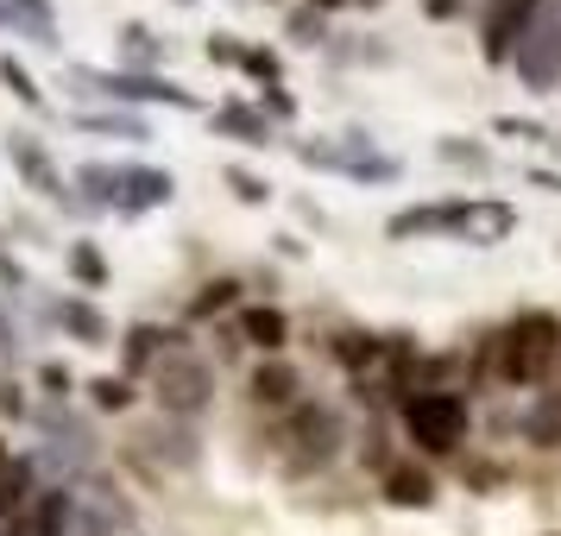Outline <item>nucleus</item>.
<instances>
[{
	"mask_svg": "<svg viewBox=\"0 0 561 536\" xmlns=\"http://www.w3.org/2000/svg\"><path fill=\"white\" fill-rule=\"evenodd\" d=\"M70 524H77V492H70V486L38 492V505H32V536H70Z\"/></svg>",
	"mask_w": 561,
	"mask_h": 536,
	"instance_id": "17",
	"label": "nucleus"
},
{
	"mask_svg": "<svg viewBox=\"0 0 561 536\" xmlns=\"http://www.w3.org/2000/svg\"><path fill=\"white\" fill-rule=\"evenodd\" d=\"M517 233V208L492 203V196H467V221H460V240L467 247H499Z\"/></svg>",
	"mask_w": 561,
	"mask_h": 536,
	"instance_id": "10",
	"label": "nucleus"
},
{
	"mask_svg": "<svg viewBox=\"0 0 561 536\" xmlns=\"http://www.w3.org/2000/svg\"><path fill=\"white\" fill-rule=\"evenodd\" d=\"M473 0H423V20H435V26H448V20H460Z\"/></svg>",
	"mask_w": 561,
	"mask_h": 536,
	"instance_id": "36",
	"label": "nucleus"
},
{
	"mask_svg": "<svg viewBox=\"0 0 561 536\" xmlns=\"http://www.w3.org/2000/svg\"><path fill=\"white\" fill-rule=\"evenodd\" d=\"M354 7H379V0H354Z\"/></svg>",
	"mask_w": 561,
	"mask_h": 536,
	"instance_id": "41",
	"label": "nucleus"
},
{
	"mask_svg": "<svg viewBox=\"0 0 561 536\" xmlns=\"http://www.w3.org/2000/svg\"><path fill=\"white\" fill-rule=\"evenodd\" d=\"M240 52H247V45H240L233 32H215V38L203 45V57L215 64V70H240Z\"/></svg>",
	"mask_w": 561,
	"mask_h": 536,
	"instance_id": "32",
	"label": "nucleus"
},
{
	"mask_svg": "<svg viewBox=\"0 0 561 536\" xmlns=\"http://www.w3.org/2000/svg\"><path fill=\"white\" fill-rule=\"evenodd\" d=\"M0 89H7L20 107H32V114H45V107H51V102H45V89H38V77H32L13 52H0Z\"/></svg>",
	"mask_w": 561,
	"mask_h": 536,
	"instance_id": "21",
	"label": "nucleus"
},
{
	"mask_svg": "<svg viewBox=\"0 0 561 536\" xmlns=\"http://www.w3.org/2000/svg\"><path fill=\"white\" fill-rule=\"evenodd\" d=\"M89 398H95V410H127L133 404V379L102 373V379H89Z\"/></svg>",
	"mask_w": 561,
	"mask_h": 536,
	"instance_id": "29",
	"label": "nucleus"
},
{
	"mask_svg": "<svg viewBox=\"0 0 561 536\" xmlns=\"http://www.w3.org/2000/svg\"><path fill=\"white\" fill-rule=\"evenodd\" d=\"M0 32H13V38H32V45H45V52H57V26H45V20H32V13H20V7H7V0H0Z\"/></svg>",
	"mask_w": 561,
	"mask_h": 536,
	"instance_id": "24",
	"label": "nucleus"
},
{
	"mask_svg": "<svg viewBox=\"0 0 561 536\" xmlns=\"http://www.w3.org/2000/svg\"><path fill=\"white\" fill-rule=\"evenodd\" d=\"M51 322L70 334V341H82V347H107V341H114L107 316L89 304V297H64V304H51Z\"/></svg>",
	"mask_w": 561,
	"mask_h": 536,
	"instance_id": "13",
	"label": "nucleus"
},
{
	"mask_svg": "<svg viewBox=\"0 0 561 536\" xmlns=\"http://www.w3.org/2000/svg\"><path fill=\"white\" fill-rule=\"evenodd\" d=\"M398 417H404V435L423 455H455L467 442V430H473V410H467L460 391H410L398 404Z\"/></svg>",
	"mask_w": 561,
	"mask_h": 536,
	"instance_id": "2",
	"label": "nucleus"
},
{
	"mask_svg": "<svg viewBox=\"0 0 561 536\" xmlns=\"http://www.w3.org/2000/svg\"><path fill=\"white\" fill-rule=\"evenodd\" d=\"M435 152H442V164H460V171H492V152H485V146H473V139H442V146H435Z\"/></svg>",
	"mask_w": 561,
	"mask_h": 536,
	"instance_id": "28",
	"label": "nucleus"
},
{
	"mask_svg": "<svg viewBox=\"0 0 561 536\" xmlns=\"http://www.w3.org/2000/svg\"><path fill=\"white\" fill-rule=\"evenodd\" d=\"M0 152H7V164L20 171V183H26L32 196H45V203H57L64 215H95V208L82 203L77 190L64 183V171L51 164V152H45V139L38 133H26V127H7L0 133Z\"/></svg>",
	"mask_w": 561,
	"mask_h": 536,
	"instance_id": "4",
	"label": "nucleus"
},
{
	"mask_svg": "<svg viewBox=\"0 0 561 536\" xmlns=\"http://www.w3.org/2000/svg\"><path fill=\"white\" fill-rule=\"evenodd\" d=\"M7 7H20V13H32V20H45V26H57L51 0H7Z\"/></svg>",
	"mask_w": 561,
	"mask_h": 536,
	"instance_id": "38",
	"label": "nucleus"
},
{
	"mask_svg": "<svg viewBox=\"0 0 561 536\" xmlns=\"http://www.w3.org/2000/svg\"><path fill=\"white\" fill-rule=\"evenodd\" d=\"M492 133H499V139H549V127H542V121H517V114H499V121H492Z\"/></svg>",
	"mask_w": 561,
	"mask_h": 536,
	"instance_id": "35",
	"label": "nucleus"
},
{
	"mask_svg": "<svg viewBox=\"0 0 561 536\" xmlns=\"http://www.w3.org/2000/svg\"><path fill=\"white\" fill-rule=\"evenodd\" d=\"M240 304V278H215V284H203V297L190 304V322H208V316H221V309H233Z\"/></svg>",
	"mask_w": 561,
	"mask_h": 536,
	"instance_id": "25",
	"label": "nucleus"
},
{
	"mask_svg": "<svg viewBox=\"0 0 561 536\" xmlns=\"http://www.w3.org/2000/svg\"><path fill=\"white\" fill-rule=\"evenodd\" d=\"M233 329H240V341L259 347V354H284V341H290V316H284L278 304H247Z\"/></svg>",
	"mask_w": 561,
	"mask_h": 536,
	"instance_id": "12",
	"label": "nucleus"
},
{
	"mask_svg": "<svg viewBox=\"0 0 561 536\" xmlns=\"http://www.w3.org/2000/svg\"><path fill=\"white\" fill-rule=\"evenodd\" d=\"M121 45H127L133 70H146V77H158V64L171 57V45H164L152 26H139V20H127V26H121Z\"/></svg>",
	"mask_w": 561,
	"mask_h": 536,
	"instance_id": "20",
	"label": "nucleus"
},
{
	"mask_svg": "<svg viewBox=\"0 0 561 536\" xmlns=\"http://www.w3.org/2000/svg\"><path fill=\"white\" fill-rule=\"evenodd\" d=\"M505 70H517V77L530 82V89H542V95L561 89V0H542V13L530 20V32L511 45Z\"/></svg>",
	"mask_w": 561,
	"mask_h": 536,
	"instance_id": "5",
	"label": "nucleus"
},
{
	"mask_svg": "<svg viewBox=\"0 0 561 536\" xmlns=\"http://www.w3.org/2000/svg\"><path fill=\"white\" fill-rule=\"evenodd\" d=\"M146 442H152V455L164 460L171 474H196V467H203V442H196L190 430H164V423H158Z\"/></svg>",
	"mask_w": 561,
	"mask_h": 536,
	"instance_id": "18",
	"label": "nucleus"
},
{
	"mask_svg": "<svg viewBox=\"0 0 561 536\" xmlns=\"http://www.w3.org/2000/svg\"><path fill=\"white\" fill-rule=\"evenodd\" d=\"M70 82L77 89H89V95H107L114 107H127V102H164V107H178V114H196V95L183 89V82L171 77H146V70H95V64H77L70 70Z\"/></svg>",
	"mask_w": 561,
	"mask_h": 536,
	"instance_id": "3",
	"label": "nucleus"
},
{
	"mask_svg": "<svg viewBox=\"0 0 561 536\" xmlns=\"http://www.w3.org/2000/svg\"><path fill=\"white\" fill-rule=\"evenodd\" d=\"M152 391H158V404H164V417L190 423V417H203L215 404V373L183 347V354H164L152 366Z\"/></svg>",
	"mask_w": 561,
	"mask_h": 536,
	"instance_id": "6",
	"label": "nucleus"
},
{
	"mask_svg": "<svg viewBox=\"0 0 561 536\" xmlns=\"http://www.w3.org/2000/svg\"><path fill=\"white\" fill-rule=\"evenodd\" d=\"M70 190H89V196H82L89 208H114V203H121V171L102 164V158H89V164H77Z\"/></svg>",
	"mask_w": 561,
	"mask_h": 536,
	"instance_id": "19",
	"label": "nucleus"
},
{
	"mask_svg": "<svg viewBox=\"0 0 561 536\" xmlns=\"http://www.w3.org/2000/svg\"><path fill=\"white\" fill-rule=\"evenodd\" d=\"M284 32H290L297 45H322V38H329V20H322V13H309V7H297V13L284 20Z\"/></svg>",
	"mask_w": 561,
	"mask_h": 536,
	"instance_id": "31",
	"label": "nucleus"
},
{
	"mask_svg": "<svg viewBox=\"0 0 561 536\" xmlns=\"http://www.w3.org/2000/svg\"><path fill=\"white\" fill-rule=\"evenodd\" d=\"M240 77H253V82L272 89V82H284V57L265 52V45H247V52H240Z\"/></svg>",
	"mask_w": 561,
	"mask_h": 536,
	"instance_id": "27",
	"label": "nucleus"
},
{
	"mask_svg": "<svg viewBox=\"0 0 561 536\" xmlns=\"http://www.w3.org/2000/svg\"><path fill=\"white\" fill-rule=\"evenodd\" d=\"M70 278H77L82 290H102V284H107V259L95 253L89 240H77V247H70Z\"/></svg>",
	"mask_w": 561,
	"mask_h": 536,
	"instance_id": "26",
	"label": "nucleus"
},
{
	"mask_svg": "<svg viewBox=\"0 0 561 536\" xmlns=\"http://www.w3.org/2000/svg\"><path fill=\"white\" fill-rule=\"evenodd\" d=\"M77 127L82 133H102V139H152V127L139 121V114H127V107H107V114H77Z\"/></svg>",
	"mask_w": 561,
	"mask_h": 536,
	"instance_id": "22",
	"label": "nucleus"
},
{
	"mask_svg": "<svg viewBox=\"0 0 561 536\" xmlns=\"http://www.w3.org/2000/svg\"><path fill=\"white\" fill-rule=\"evenodd\" d=\"M530 183H542V190H556V196H561V171H542V164H536Z\"/></svg>",
	"mask_w": 561,
	"mask_h": 536,
	"instance_id": "39",
	"label": "nucleus"
},
{
	"mask_svg": "<svg viewBox=\"0 0 561 536\" xmlns=\"http://www.w3.org/2000/svg\"><path fill=\"white\" fill-rule=\"evenodd\" d=\"M278 442H304L297 455L284 460V474L304 480V474H316V467L334 460V448H341V417H334L329 404H290V423H284Z\"/></svg>",
	"mask_w": 561,
	"mask_h": 536,
	"instance_id": "7",
	"label": "nucleus"
},
{
	"mask_svg": "<svg viewBox=\"0 0 561 536\" xmlns=\"http://www.w3.org/2000/svg\"><path fill=\"white\" fill-rule=\"evenodd\" d=\"M178 7H196V0H178Z\"/></svg>",
	"mask_w": 561,
	"mask_h": 536,
	"instance_id": "42",
	"label": "nucleus"
},
{
	"mask_svg": "<svg viewBox=\"0 0 561 536\" xmlns=\"http://www.w3.org/2000/svg\"><path fill=\"white\" fill-rule=\"evenodd\" d=\"M228 183H233V196H240V203H272V183L259 178V171H247V164H228Z\"/></svg>",
	"mask_w": 561,
	"mask_h": 536,
	"instance_id": "30",
	"label": "nucleus"
},
{
	"mask_svg": "<svg viewBox=\"0 0 561 536\" xmlns=\"http://www.w3.org/2000/svg\"><path fill=\"white\" fill-rule=\"evenodd\" d=\"M208 127L221 133V139H240V146H272V121L247 102H221L208 114Z\"/></svg>",
	"mask_w": 561,
	"mask_h": 536,
	"instance_id": "14",
	"label": "nucleus"
},
{
	"mask_svg": "<svg viewBox=\"0 0 561 536\" xmlns=\"http://www.w3.org/2000/svg\"><path fill=\"white\" fill-rule=\"evenodd\" d=\"M0 417H26V398H20V385L0 379Z\"/></svg>",
	"mask_w": 561,
	"mask_h": 536,
	"instance_id": "37",
	"label": "nucleus"
},
{
	"mask_svg": "<svg viewBox=\"0 0 561 536\" xmlns=\"http://www.w3.org/2000/svg\"><path fill=\"white\" fill-rule=\"evenodd\" d=\"M259 114H265V121H297V95H290L284 82H272V89L259 95Z\"/></svg>",
	"mask_w": 561,
	"mask_h": 536,
	"instance_id": "33",
	"label": "nucleus"
},
{
	"mask_svg": "<svg viewBox=\"0 0 561 536\" xmlns=\"http://www.w3.org/2000/svg\"><path fill=\"white\" fill-rule=\"evenodd\" d=\"M329 354L347 366V373H359V366H373V360H385V341L379 334H359V329H341L329 341Z\"/></svg>",
	"mask_w": 561,
	"mask_h": 536,
	"instance_id": "23",
	"label": "nucleus"
},
{
	"mask_svg": "<svg viewBox=\"0 0 561 536\" xmlns=\"http://www.w3.org/2000/svg\"><path fill=\"white\" fill-rule=\"evenodd\" d=\"M561 360V316L556 309H517L505 329H492V373L517 391H530Z\"/></svg>",
	"mask_w": 561,
	"mask_h": 536,
	"instance_id": "1",
	"label": "nucleus"
},
{
	"mask_svg": "<svg viewBox=\"0 0 561 536\" xmlns=\"http://www.w3.org/2000/svg\"><path fill=\"white\" fill-rule=\"evenodd\" d=\"M334 7H347V0H309V13H334Z\"/></svg>",
	"mask_w": 561,
	"mask_h": 536,
	"instance_id": "40",
	"label": "nucleus"
},
{
	"mask_svg": "<svg viewBox=\"0 0 561 536\" xmlns=\"http://www.w3.org/2000/svg\"><path fill=\"white\" fill-rule=\"evenodd\" d=\"M121 171V203H114V215H146V208H164L171 196H178V178L171 171H158V164H114Z\"/></svg>",
	"mask_w": 561,
	"mask_h": 536,
	"instance_id": "9",
	"label": "nucleus"
},
{
	"mask_svg": "<svg viewBox=\"0 0 561 536\" xmlns=\"http://www.w3.org/2000/svg\"><path fill=\"white\" fill-rule=\"evenodd\" d=\"M385 499L398 511H430L435 505V480L423 474V467H410V460H391L385 467Z\"/></svg>",
	"mask_w": 561,
	"mask_h": 536,
	"instance_id": "15",
	"label": "nucleus"
},
{
	"mask_svg": "<svg viewBox=\"0 0 561 536\" xmlns=\"http://www.w3.org/2000/svg\"><path fill=\"white\" fill-rule=\"evenodd\" d=\"M121 347H127V373H121V379H139V373H152V366H158L164 354H183L190 341H183L178 329H152V322H133Z\"/></svg>",
	"mask_w": 561,
	"mask_h": 536,
	"instance_id": "11",
	"label": "nucleus"
},
{
	"mask_svg": "<svg viewBox=\"0 0 561 536\" xmlns=\"http://www.w3.org/2000/svg\"><path fill=\"white\" fill-rule=\"evenodd\" d=\"M247 391H253V404H259V410H290V404H297V391H304V379H297V366H284V360H265V366L253 373V385H247Z\"/></svg>",
	"mask_w": 561,
	"mask_h": 536,
	"instance_id": "16",
	"label": "nucleus"
},
{
	"mask_svg": "<svg viewBox=\"0 0 561 536\" xmlns=\"http://www.w3.org/2000/svg\"><path fill=\"white\" fill-rule=\"evenodd\" d=\"M38 385H45V391H51L57 404H64V398H70V391H77V373H70V366H64V360H45V366H38Z\"/></svg>",
	"mask_w": 561,
	"mask_h": 536,
	"instance_id": "34",
	"label": "nucleus"
},
{
	"mask_svg": "<svg viewBox=\"0 0 561 536\" xmlns=\"http://www.w3.org/2000/svg\"><path fill=\"white\" fill-rule=\"evenodd\" d=\"M460 221H467V196H455V203L398 208V215L385 221V233H391V240H430V233H448V240H460Z\"/></svg>",
	"mask_w": 561,
	"mask_h": 536,
	"instance_id": "8",
	"label": "nucleus"
}]
</instances>
